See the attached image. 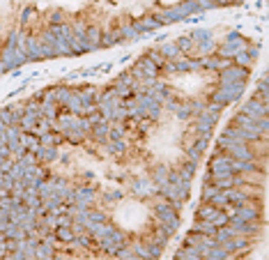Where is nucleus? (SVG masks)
<instances>
[{"mask_svg":"<svg viewBox=\"0 0 269 260\" xmlns=\"http://www.w3.org/2000/svg\"><path fill=\"white\" fill-rule=\"evenodd\" d=\"M251 81V69L230 65L228 69L217 71V83H248Z\"/></svg>","mask_w":269,"mask_h":260,"instance_id":"1","label":"nucleus"},{"mask_svg":"<svg viewBox=\"0 0 269 260\" xmlns=\"http://www.w3.org/2000/svg\"><path fill=\"white\" fill-rule=\"evenodd\" d=\"M131 196L138 200H149L159 196V187H154L149 177H134L131 180Z\"/></svg>","mask_w":269,"mask_h":260,"instance_id":"2","label":"nucleus"},{"mask_svg":"<svg viewBox=\"0 0 269 260\" xmlns=\"http://www.w3.org/2000/svg\"><path fill=\"white\" fill-rule=\"evenodd\" d=\"M0 60L5 62V67H7V71H12V69H19L25 65V53H23L21 48H0Z\"/></svg>","mask_w":269,"mask_h":260,"instance_id":"3","label":"nucleus"},{"mask_svg":"<svg viewBox=\"0 0 269 260\" xmlns=\"http://www.w3.org/2000/svg\"><path fill=\"white\" fill-rule=\"evenodd\" d=\"M88 141H92V143L99 147H104L106 143L111 141V122H108V120H101L99 124H95L88 134Z\"/></svg>","mask_w":269,"mask_h":260,"instance_id":"4","label":"nucleus"},{"mask_svg":"<svg viewBox=\"0 0 269 260\" xmlns=\"http://www.w3.org/2000/svg\"><path fill=\"white\" fill-rule=\"evenodd\" d=\"M214 88L223 92L230 106L232 104H237V101L244 97V92H246V83H217Z\"/></svg>","mask_w":269,"mask_h":260,"instance_id":"5","label":"nucleus"},{"mask_svg":"<svg viewBox=\"0 0 269 260\" xmlns=\"http://www.w3.org/2000/svg\"><path fill=\"white\" fill-rule=\"evenodd\" d=\"M239 111L246 113L248 118H253V120H258V118H262V115H269V106L267 104H262L260 99H255V97H251V99L244 101Z\"/></svg>","mask_w":269,"mask_h":260,"instance_id":"6","label":"nucleus"},{"mask_svg":"<svg viewBox=\"0 0 269 260\" xmlns=\"http://www.w3.org/2000/svg\"><path fill=\"white\" fill-rule=\"evenodd\" d=\"M149 180L154 187H164L168 184V177H171V166H166V164H154V166H149Z\"/></svg>","mask_w":269,"mask_h":260,"instance_id":"7","label":"nucleus"},{"mask_svg":"<svg viewBox=\"0 0 269 260\" xmlns=\"http://www.w3.org/2000/svg\"><path fill=\"white\" fill-rule=\"evenodd\" d=\"M134 23L136 32H141V35H147V32H154L161 28V23L154 19V16H143V19H131Z\"/></svg>","mask_w":269,"mask_h":260,"instance_id":"8","label":"nucleus"},{"mask_svg":"<svg viewBox=\"0 0 269 260\" xmlns=\"http://www.w3.org/2000/svg\"><path fill=\"white\" fill-rule=\"evenodd\" d=\"M104 150H106V154H113L115 159H122L129 152V141L127 138H122V141H108L104 145Z\"/></svg>","mask_w":269,"mask_h":260,"instance_id":"9","label":"nucleus"},{"mask_svg":"<svg viewBox=\"0 0 269 260\" xmlns=\"http://www.w3.org/2000/svg\"><path fill=\"white\" fill-rule=\"evenodd\" d=\"M118 28H120V35H122V39H124L127 44H129V42H141V39H145L141 32H136L134 23H131V16H127V21H122Z\"/></svg>","mask_w":269,"mask_h":260,"instance_id":"10","label":"nucleus"},{"mask_svg":"<svg viewBox=\"0 0 269 260\" xmlns=\"http://www.w3.org/2000/svg\"><path fill=\"white\" fill-rule=\"evenodd\" d=\"M223 42L235 48V53H237V51H246V46H248V39L242 37V32H239V30H228V32H225Z\"/></svg>","mask_w":269,"mask_h":260,"instance_id":"11","label":"nucleus"},{"mask_svg":"<svg viewBox=\"0 0 269 260\" xmlns=\"http://www.w3.org/2000/svg\"><path fill=\"white\" fill-rule=\"evenodd\" d=\"M53 90H55V104H58V106H65L67 99L74 95V88H69L67 81H60L58 85H53Z\"/></svg>","mask_w":269,"mask_h":260,"instance_id":"12","label":"nucleus"},{"mask_svg":"<svg viewBox=\"0 0 269 260\" xmlns=\"http://www.w3.org/2000/svg\"><path fill=\"white\" fill-rule=\"evenodd\" d=\"M157 48H159V53L164 55L166 60H177V58H182V53H179V48H177V44L175 42H161V44H157Z\"/></svg>","mask_w":269,"mask_h":260,"instance_id":"13","label":"nucleus"},{"mask_svg":"<svg viewBox=\"0 0 269 260\" xmlns=\"http://www.w3.org/2000/svg\"><path fill=\"white\" fill-rule=\"evenodd\" d=\"M39 111H42V118H46L51 124L58 120V115H60V106L55 101H42V104H39Z\"/></svg>","mask_w":269,"mask_h":260,"instance_id":"14","label":"nucleus"},{"mask_svg":"<svg viewBox=\"0 0 269 260\" xmlns=\"http://www.w3.org/2000/svg\"><path fill=\"white\" fill-rule=\"evenodd\" d=\"M136 62H138V67L143 69V78H159V67L154 62H149L145 55L136 58Z\"/></svg>","mask_w":269,"mask_h":260,"instance_id":"15","label":"nucleus"},{"mask_svg":"<svg viewBox=\"0 0 269 260\" xmlns=\"http://www.w3.org/2000/svg\"><path fill=\"white\" fill-rule=\"evenodd\" d=\"M53 237L58 239L60 244H69V242H74L76 239V235L69 226H55V228H53Z\"/></svg>","mask_w":269,"mask_h":260,"instance_id":"16","label":"nucleus"},{"mask_svg":"<svg viewBox=\"0 0 269 260\" xmlns=\"http://www.w3.org/2000/svg\"><path fill=\"white\" fill-rule=\"evenodd\" d=\"M214 51H217V39H202L194 46V55H212Z\"/></svg>","mask_w":269,"mask_h":260,"instance_id":"17","label":"nucleus"},{"mask_svg":"<svg viewBox=\"0 0 269 260\" xmlns=\"http://www.w3.org/2000/svg\"><path fill=\"white\" fill-rule=\"evenodd\" d=\"M101 32L104 30L99 25H95V23H88V28H85V42H90L97 51H99V42H101Z\"/></svg>","mask_w":269,"mask_h":260,"instance_id":"18","label":"nucleus"},{"mask_svg":"<svg viewBox=\"0 0 269 260\" xmlns=\"http://www.w3.org/2000/svg\"><path fill=\"white\" fill-rule=\"evenodd\" d=\"M175 44H177V48H179V53L182 55H194V46H196V42L189 35H179L177 39H172Z\"/></svg>","mask_w":269,"mask_h":260,"instance_id":"19","label":"nucleus"},{"mask_svg":"<svg viewBox=\"0 0 269 260\" xmlns=\"http://www.w3.org/2000/svg\"><path fill=\"white\" fill-rule=\"evenodd\" d=\"M177 170H179V175L184 177V180H194L196 173H198V164H196V161H191V159H184L177 166Z\"/></svg>","mask_w":269,"mask_h":260,"instance_id":"20","label":"nucleus"},{"mask_svg":"<svg viewBox=\"0 0 269 260\" xmlns=\"http://www.w3.org/2000/svg\"><path fill=\"white\" fill-rule=\"evenodd\" d=\"M209 205H214L217 210H228L230 203H228V196H225V189H217V191L212 193V198L207 200Z\"/></svg>","mask_w":269,"mask_h":260,"instance_id":"21","label":"nucleus"},{"mask_svg":"<svg viewBox=\"0 0 269 260\" xmlns=\"http://www.w3.org/2000/svg\"><path fill=\"white\" fill-rule=\"evenodd\" d=\"M217 212V207L214 205H209V203H198V207L194 210V219H205V221H209L212 219V214Z\"/></svg>","mask_w":269,"mask_h":260,"instance_id":"22","label":"nucleus"},{"mask_svg":"<svg viewBox=\"0 0 269 260\" xmlns=\"http://www.w3.org/2000/svg\"><path fill=\"white\" fill-rule=\"evenodd\" d=\"M200 58V71H209V74H217L219 69V58L214 53L212 55H198Z\"/></svg>","mask_w":269,"mask_h":260,"instance_id":"23","label":"nucleus"},{"mask_svg":"<svg viewBox=\"0 0 269 260\" xmlns=\"http://www.w3.org/2000/svg\"><path fill=\"white\" fill-rule=\"evenodd\" d=\"M191 230H196V233H202V235H214L217 233V226L212 221H205V219H194V226H191Z\"/></svg>","mask_w":269,"mask_h":260,"instance_id":"24","label":"nucleus"},{"mask_svg":"<svg viewBox=\"0 0 269 260\" xmlns=\"http://www.w3.org/2000/svg\"><path fill=\"white\" fill-rule=\"evenodd\" d=\"M232 124H237V127H246V129H253V127H258V122H255L253 118H248L246 113H242V111H237V113L232 115Z\"/></svg>","mask_w":269,"mask_h":260,"instance_id":"25","label":"nucleus"},{"mask_svg":"<svg viewBox=\"0 0 269 260\" xmlns=\"http://www.w3.org/2000/svg\"><path fill=\"white\" fill-rule=\"evenodd\" d=\"M49 25H62V23H69V14L65 9H53L49 12V19H46Z\"/></svg>","mask_w":269,"mask_h":260,"instance_id":"26","label":"nucleus"},{"mask_svg":"<svg viewBox=\"0 0 269 260\" xmlns=\"http://www.w3.org/2000/svg\"><path fill=\"white\" fill-rule=\"evenodd\" d=\"M184 104H187L189 111H191V118H196V115H200L202 108L207 106V99H198V97H187V99H184Z\"/></svg>","mask_w":269,"mask_h":260,"instance_id":"27","label":"nucleus"},{"mask_svg":"<svg viewBox=\"0 0 269 260\" xmlns=\"http://www.w3.org/2000/svg\"><path fill=\"white\" fill-rule=\"evenodd\" d=\"M62 108H67L69 113L81 115V118H83V104H81V99H78V95H76V92H74V95H72V97H69V99H67V104H65V106H62Z\"/></svg>","mask_w":269,"mask_h":260,"instance_id":"28","label":"nucleus"},{"mask_svg":"<svg viewBox=\"0 0 269 260\" xmlns=\"http://www.w3.org/2000/svg\"><path fill=\"white\" fill-rule=\"evenodd\" d=\"M232 65H239V67L251 69V67H253V58H251L246 51H237V53L232 55Z\"/></svg>","mask_w":269,"mask_h":260,"instance_id":"29","label":"nucleus"},{"mask_svg":"<svg viewBox=\"0 0 269 260\" xmlns=\"http://www.w3.org/2000/svg\"><path fill=\"white\" fill-rule=\"evenodd\" d=\"M143 55H145V58H147L149 62H154V65H157L159 69L164 67L166 58H164V55H161V53H159V48H157V46H152V48H147V51H145V53H143Z\"/></svg>","mask_w":269,"mask_h":260,"instance_id":"30","label":"nucleus"},{"mask_svg":"<svg viewBox=\"0 0 269 260\" xmlns=\"http://www.w3.org/2000/svg\"><path fill=\"white\" fill-rule=\"evenodd\" d=\"M182 150H184V154H187V159L196 161V164H200V161H202V154H205V152H200V150H198L194 143H184V147H182Z\"/></svg>","mask_w":269,"mask_h":260,"instance_id":"31","label":"nucleus"},{"mask_svg":"<svg viewBox=\"0 0 269 260\" xmlns=\"http://www.w3.org/2000/svg\"><path fill=\"white\" fill-rule=\"evenodd\" d=\"M205 258H212V260H225V258H232V256H230L228 251H225V249H223L221 244H214V246H212V249L207 251V256H205Z\"/></svg>","mask_w":269,"mask_h":260,"instance_id":"32","label":"nucleus"},{"mask_svg":"<svg viewBox=\"0 0 269 260\" xmlns=\"http://www.w3.org/2000/svg\"><path fill=\"white\" fill-rule=\"evenodd\" d=\"M189 37L194 39V42H202V39H214V32L209 30V28H194V30L189 32Z\"/></svg>","mask_w":269,"mask_h":260,"instance_id":"33","label":"nucleus"},{"mask_svg":"<svg viewBox=\"0 0 269 260\" xmlns=\"http://www.w3.org/2000/svg\"><path fill=\"white\" fill-rule=\"evenodd\" d=\"M122 198H124V191H122V189H113V191H108V193L101 196V200H104L106 205H118Z\"/></svg>","mask_w":269,"mask_h":260,"instance_id":"34","label":"nucleus"},{"mask_svg":"<svg viewBox=\"0 0 269 260\" xmlns=\"http://www.w3.org/2000/svg\"><path fill=\"white\" fill-rule=\"evenodd\" d=\"M127 138V127L122 122H111V141H122Z\"/></svg>","mask_w":269,"mask_h":260,"instance_id":"35","label":"nucleus"},{"mask_svg":"<svg viewBox=\"0 0 269 260\" xmlns=\"http://www.w3.org/2000/svg\"><path fill=\"white\" fill-rule=\"evenodd\" d=\"M172 113H175V118H177V120H182V122H191V120H194V118H191V111H189V106L184 104V99H182V104H179V106L175 108Z\"/></svg>","mask_w":269,"mask_h":260,"instance_id":"36","label":"nucleus"},{"mask_svg":"<svg viewBox=\"0 0 269 260\" xmlns=\"http://www.w3.org/2000/svg\"><path fill=\"white\" fill-rule=\"evenodd\" d=\"M209 221L214 223L217 228H221V226H228V221H230V216H228V212L225 210H217L214 214H212V219Z\"/></svg>","mask_w":269,"mask_h":260,"instance_id":"37","label":"nucleus"},{"mask_svg":"<svg viewBox=\"0 0 269 260\" xmlns=\"http://www.w3.org/2000/svg\"><path fill=\"white\" fill-rule=\"evenodd\" d=\"M214 55H219V58H230L235 55V48H232L230 44H225V42H221V44H217V51H214Z\"/></svg>","mask_w":269,"mask_h":260,"instance_id":"38","label":"nucleus"},{"mask_svg":"<svg viewBox=\"0 0 269 260\" xmlns=\"http://www.w3.org/2000/svg\"><path fill=\"white\" fill-rule=\"evenodd\" d=\"M19 39H21V30H9L2 46H5V48H16V46H19Z\"/></svg>","mask_w":269,"mask_h":260,"instance_id":"39","label":"nucleus"},{"mask_svg":"<svg viewBox=\"0 0 269 260\" xmlns=\"http://www.w3.org/2000/svg\"><path fill=\"white\" fill-rule=\"evenodd\" d=\"M35 16H37V12H35V7H25L21 12V28H28L30 23L35 21Z\"/></svg>","mask_w":269,"mask_h":260,"instance_id":"40","label":"nucleus"},{"mask_svg":"<svg viewBox=\"0 0 269 260\" xmlns=\"http://www.w3.org/2000/svg\"><path fill=\"white\" fill-rule=\"evenodd\" d=\"M161 113H164V106H161V101H154V104L147 108V118L152 120V122H157L159 118H161Z\"/></svg>","mask_w":269,"mask_h":260,"instance_id":"41","label":"nucleus"},{"mask_svg":"<svg viewBox=\"0 0 269 260\" xmlns=\"http://www.w3.org/2000/svg\"><path fill=\"white\" fill-rule=\"evenodd\" d=\"M217 191V187L214 184H202V193H200V200L202 203H207L209 198H212V193Z\"/></svg>","mask_w":269,"mask_h":260,"instance_id":"42","label":"nucleus"},{"mask_svg":"<svg viewBox=\"0 0 269 260\" xmlns=\"http://www.w3.org/2000/svg\"><path fill=\"white\" fill-rule=\"evenodd\" d=\"M244 0H214V7L221 9V7H235V5H242Z\"/></svg>","mask_w":269,"mask_h":260,"instance_id":"43","label":"nucleus"},{"mask_svg":"<svg viewBox=\"0 0 269 260\" xmlns=\"http://www.w3.org/2000/svg\"><path fill=\"white\" fill-rule=\"evenodd\" d=\"M99 67H101V65H92V67H83V69H78V71H76V74H78V76H92V74H95V71H99Z\"/></svg>","mask_w":269,"mask_h":260,"instance_id":"44","label":"nucleus"},{"mask_svg":"<svg viewBox=\"0 0 269 260\" xmlns=\"http://www.w3.org/2000/svg\"><path fill=\"white\" fill-rule=\"evenodd\" d=\"M196 2H198V9L205 12V14H207L209 9H217V7H214V0H196Z\"/></svg>","mask_w":269,"mask_h":260,"instance_id":"45","label":"nucleus"},{"mask_svg":"<svg viewBox=\"0 0 269 260\" xmlns=\"http://www.w3.org/2000/svg\"><path fill=\"white\" fill-rule=\"evenodd\" d=\"M0 120H2V124H7V127L12 124V111H9L7 106L0 108Z\"/></svg>","mask_w":269,"mask_h":260,"instance_id":"46","label":"nucleus"},{"mask_svg":"<svg viewBox=\"0 0 269 260\" xmlns=\"http://www.w3.org/2000/svg\"><path fill=\"white\" fill-rule=\"evenodd\" d=\"M69 228L74 230V235H83V233H85V223H81V221H76V219H74Z\"/></svg>","mask_w":269,"mask_h":260,"instance_id":"47","label":"nucleus"},{"mask_svg":"<svg viewBox=\"0 0 269 260\" xmlns=\"http://www.w3.org/2000/svg\"><path fill=\"white\" fill-rule=\"evenodd\" d=\"M214 182V175H212V170H205V175H202V184H212Z\"/></svg>","mask_w":269,"mask_h":260,"instance_id":"48","label":"nucleus"},{"mask_svg":"<svg viewBox=\"0 0 269 260\" xmlns=\"http://www.w3.org/2000/svg\"><path fill=\"white\" fill-rule=\"evenodd\" d=\"M111 69H113V62H106V65H101V67H99V71H104V74H108Z\"/></svg>","mask_w":269,"mask_h":260,"instance_id":"49","label":"nucleus"},{"mask_svg":"<svg viewBox=\"0 0 269 260\" xmlns=\"http://www.w3.org/2000/svg\"><path fill=\"white\" fill-rule=\"evenodd\" d=\"M120 62H122V65H124V62H131V53H124L120 58Z\"/></svg>","mask_w":269,"mask_h":260,"instance_id":"50","label":"nucleus"},{"mask_svg":"<svg viewBox=\"0 0 269 260\" xmlns=\"http://www.w3.org/2000/svg\"><path fill=\"white\" fill-rule=\"evenodd\" d=\"M9 74H12V76H14V78H21V67H19V69H12Z\"/></svg>","mask_w":269,"mask_h":260,"instance_id":"51","label":"nucleus"},{"mask_svg":"<svg viewBox=\"0 0 269 260\" xmlns=\"http://www.w3.org/2000/svg\"><path fill=\"white\" fill-rule=\"evenodd\" d=\"M166 39H168V35H166V32H161V35H159V37H157V42H159V44H161V42H166Z\"/></svg>","mask_w":269,"mask_h":260,"instance_id":"52","label":"nucleus"},{"mask_svg":"<svg viewBox=\"0 0 269 260\" xmlns=\"http://www.w3.org/2000/svg\"><path fill=\"white\" fill-rule=\"evenodd\" d=\"M0 37H2V23H0Z\"/></svg>","mask_w":269,"mask_h":260,"instance_id":"53","label":"nucleus"}]
</instances>
